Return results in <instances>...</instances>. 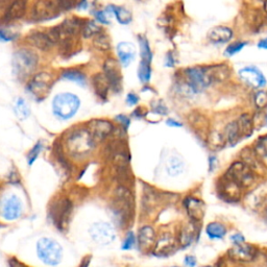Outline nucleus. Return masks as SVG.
Masks as SVG:
<instances>
[{
	"label": "nucleus",
	"mask_w": 267,
	"mask_h": 267,
	"mask_svg": "<svg viewBox=\"0 0 267 267\" xmlns=\"http://www.w3.org/2000/svg\"><path fill=\"white\" fill-rule=\"evenodd\" d=\"M36 259L45 267H57L64 260L65 251L61 242L51 236L38 237L34 245Z\"/></svg>",
	"instance_id": "nucleus-1"
},
{
	"label": "nucleus",
	"mask_w": 267,
	"mask_h": 267,
	"mask_svg": "<svg viewBox=\"0 0 267 267\" xmlns=\"http://www.w3.org/2000/svg\"><path fill=\"white\" fill-rule=\"evenodd\" d=\"M25 213V205L21 196L15 192H5L0 196V220L14 222Z\"/></svg>",
	"instance_id": "nucleus-2"
},
{
	"label": "nucleus",
	"mask_w": 267,
	"mask_h": 267,
	"mask_svg": "<svg viewBox=\"0 0 267 267\" xmlns=\"http://www.w3.org/2000/svg\"><path fill=\"white\" fill-rule=\"evenodd\" d=\"M73 203L68 199H62L53 203L48 210V219L57 231L66 233L71 220Z\"/></svg>",
	"instance_id": "nucleus-3"
},
{
	"label": "nucleus",
	"mask_w": 267,
	"mask_h": 267,
	"mask_svg": "<svg viewBox=\"0 0 267 267\" xmlns=\"http://www.w3.org/2000/svg\"><path fill=\"white\" fill-rule=\"evenodd\" d=\"M87 233L92 243L97 246H108L117 239L115 225L103 219L95 220L89 224Z\"/></svg>",
	"instance_id": "nucleus-4"
},
{
	"label": "nucleus",
	"mask_w": 267,
	"mask_h": 267,
	"mask_svg": "<svg viewBox=\"0 0 267 267\" xmlns=\"http://www.w3.org/2000/svg\"><path fill=\"white\" fill-rule=\"evenodd\" d=\"M95 141L87 128L73 131L67 138V147L73 157L83 158L90 154L95 147Z\"/></svg>",
	"instance_id": "nucleus-5"
},
{
	"label": "nucleus",
	"mask_w": 267,
	"mask_h": 267,
	"mask_svg": "<svg viewBox=\"0 0 267 267\" xmlns=\"http://www.w3.org/2000/svg\"><path fill=\"white\" fill-rule=\"evenodd\" d=\"M81 107V101L71 93L57 94L53 101V111L61 120H68L72 118Z\"/></svg>",
	"instance_id": "nucleus-6"
},
{
	"label": "nucleus",
	"mask_w": 267,
	"mask_h": 267,
	"mask_svg": "<svg viewBox=\"0 0 267 267\" xmlns=\"http://www.w3.org/2000/svg\"><path fill=\"white\" fill-rule=\"evenodd\" d=\"M186 75V84L189 88V90L192 93H201L205 89L209 87L214 78L216 77V74L211 71L210 69L205 68H189L185 71Z\"/></svg>",
	"instance_id": "nucleus-7"
},
{
	"label": "nucleus",
	"mask_w": 267,
	"mask_h": 267,
	"mask_svg": "<svg viewBox=\"0 0 267 267\" xmlns=\"http://www.w3.org/2000/svg\"><path fill=\"white\" fill-rule=\"evenodd\" d=\"M39 63L38 54L31 49L22 48L17 51L14 54L13 66L15 73L19 77H25L31 74L37 68Z\"/></svg>",
	"instance_id": "nucleus-8"
},
{
	"label": "nucleus",
	"mask_w": 267,
	"mask_h": 267,
	"mask_svg": "<svg viewBox=\"0 0 267 267\" xmlns=\"http://www.w3.org/2000/svg\"><path fill=\"white\" fill-rule=\"evenodd\" d=\"M53 83L54 78L51 73L40 72L36 74L33 77V80L28 83V92L36 97L38 101L44 100L48 93L51 92Z\"/></svg>",
	"instance_id": "nucleus-9"
},
{
	"label": "nucleus",
	"mask_w": 267,
	"mask_h": 267,
	"mask_svg": "<svg viewBox=\"0 0 267 267\" xmlns=\"http://www.w3.org/2000/svg\"><path fill=\"white\" fill-rule=\"evenodd\" d=\"M226 179L241 188L249 186L254 180V175L249 166L241 162H236L230 167L226 173Z\"/></svg>",
	"instance_id": "nucleus-10"
},
{
	"label": "nucleus",
	"mask_w": 267,
	"mask_h": 267,
	"mask_svg": "<svg viewBox=\"0 0 267 267\" xmlns=\"http://www.w3.org/2000/svg\"><path fill=\"white\" fill-rule=\"evenodd\" d=\"M87 130L97 144L104 141L106 138H107L114 132V125L112 122L107 120L95 119L91 120L87 124Z\"/></svg>",
	"instance_id": "nucleus-11"
},
{
	"label": "nucleus",
	"mask_w": 267,
	"mask_h": 267,
	"mask_svg": "<svg viewBox=\"0 0 267 267\" xmlns=\"http://www.w3.org/2000/svg\"><path fill=\"white\" fill-rule=\"evenodd\" d=\"M104 74L106 75L107 82L110 83L112 90L116 93L120 92L122 87V76L119 70V66H118V63L115 58H107L104 64Z\"/></svg>",
	"instance_id": "nucleus-12"
},
{
	"label": "nucleus",
	"mask_w": 267,
	"mask_h": 267,
	"mask_svg": "<svg viewBox=\"0 0 267 267\" xmlns=\"http://www.w3.org/2000/svg\"><path fill=\"white\" fill-rule=\"evenodd\" d=\"M58 9L56 3L48 0H38L33 8V17L37 21L51 20L58 16Z\"/></svg>",
	"instance_id": "nucleus-13"
},
{
	"label": "nucleus",
	"mask_w": 267,
	"mask_h": 267,
	"mask_svg": "<svg viewBox=\"0 0 267 267\" xmlns=\"http://www.w3.org/2000/svg\"><path fill=\"white\" fill-rule=\"evenodd\" d=\"M241 80L254 89H259L266 85V80L263 73L256 67H245L239 71Z\"/></svg>",
	"instance_id": "nucleus-14"
},
{
	"label": "nucleus",
	"mask_w": 267,
	"mask_h": 267,
	"mask_svg": "<svg viewBox=\"0 0 267 267\" xmlns=\"http://www.w3.org/2000/svg\"><path fill=\"white\" fill-rule=\"evenodd\" d=\"M256 254L257 251L255 247L244 242L235 244L234 247L229 251L230 258L237 262H250L255 259Z\"/></svg>",
	"instance_id": "nucleus-15"
},
{
	"label": "nucleus",
	"mask_w": 267,
	"mask_h": 267,
	"mask_svg": "<svg viewBox=\"0 0 267 267\" xmlns=\"http://www.w3.org/2000/svg\"><path fill=\"white\" fill-rule=\"evenodd\" d=\"M27 7V0H14L6 8L3 16L4 22L16 21L25 15Z\"/></svg>",
	"instance_id": "nucleus-16"
},
{
	"label": "nucleus",
	"mask_w": 267,
	"mask_h": 267,
	"mask_svg": "<svg viewBox=\"0 0 267 267\" xmlns=\"http://www.w3.org/2000/svg\"><path fill=\"white\" fill-rule=\"evenodd\" d=\"M184 206L188 215L191 217L193 221H200L203 219L205 215V205L202 201L189 196L184 201Z\"/></svg>",
	"instance_id": "nucleus-17"
},
{
	"label": "nucleus",
	"mask_w": 267,
	"mask_h": 267,
	"mask_svg": "<svg viewBox=\"0 0 267 267\" xmlns=\"http://www.w3.org/2000/svg\"><path fill=\"white\" fill-rule=\"evenodd\" d=\"M27 42L31 44L32 46L40 49L42 52H48L54 46V43L47 33L43 32H35L32 33L27 37Z\"/></svg>",
	"instance_id": "nucleus-18"
},
{
	"label": "nucleus",
	"mask_w": 267,
	"mask_h": 267,
	"mask_svg": "<svg viewBox=\"0 0 267 267\" xmlns=\"http://www.w3.org/2000/svg\"><path fill=\"white\" fill-rule=\"evenodd\" d=\"M156 234L152 226L144 225L138 232L137 236V247H139L140 250L142 249H150L155 243Z\"/></svg>",
	"instance_id": "nucleus-19"
},
{
	"label": "nucleus",
	"mask_w": 267,
	"mask_h": 267,
	"mask_svg": "<svg viewBox=\"0 0 267 267\" xmlns=\"http://www.w3.org/2000/svg\"><path fill=\"white\" fill-rule=\"evenodd\" d=\"M117 53L122 66L127 67L135 58L136 49L132 43L121 42L117 46Z\"/></svg>",
	"instance_id": "nucleus-20"
},
{
	"label": "nucleus",
	"mask_w": 267,
	"mask_h": 267,
	"mask_svg": "<svg viewBox=\"0 0 267 267\" xmlns=\"http://www.w3.org/2000/svg\"><path fill=\"white\" fill-rule=\"evenodd\" d=\"M233 37L232 29L225 26L214 27L209 34V40L215 44H224L229 42Z\"/></svg>",
	"instance_id": "nucleus-21"
},
{
	"label": "nucleus",
	"mask_w": 267,
	"mask_h": 267,
	"mask_svg": "<svg viewBox=\"0 0 267 267\" xmlns=\"http://www.w3.org/2000/svg\"><path fill=\"white\" fill-rule=\"evenodd\" d=\"M175 247L174 240L171 236H163L157 242L156 249L154 250V255L157 257H166L170 255Z\"/></svg>",
	"instance_id": "nucleus-22"
},
{
	"label": "nucleus",
	"mask_w": 267,
	"mask_h": 267,
	"mask_svg": "<svg viewBox=\"0 0 267 267\" xmlns=\"http://www.w3.org/2000/svg\"><path fill=\"white\" fill-rule=\"evenodd\" d=\"M93 87L95 93L100 96L102 100H107V93L110 91V83L107 82V77L104 73H97L93 76Z\"/></svg>",
	"instance_id": "nucleus-23"
},
{
	"label": "nucleus",
	"mask_w": 267,
	"mask_h": 267,
	"mask_svg": "<svg viewBox=\"0 0 267 267\" xmlns=\"http://www.w3.org/2000/svg\"><path fill=\"white\" fill-rule=\"evenodd\" d=\"M62 78L65 81L73 82L82 87L87 85V76L80 70H75V69H68L62 72Z\"/></svg>",
	"instance_id": "nucleus-24"
},
{
	"label": "nucleus",
	"mask_w": 267,
	"mask_h": 267,
	"mask_svg": "<svg viewBox=\"0 0 267 267\" xmlns=\"http://www.w3.org/2000/svg\"><path fill=\"white\" fill-rule=\"evenodd\" d=\"M224 138L231 145H236L241 139H243L237 121H234L226 126Z\"/></svg>",
	"instance_id": "nucleus-25"
},
{
	"label": "nucleus",
	"mask_w": 267,
	"mask_h": 267,
	"mask_svg": "<svg viewBox=\"0 0 267 267\" xmlns=\"http://www.w3.org/2000/svg\"><path fill=\"white\" fill-rule=\"evenodd\" d=\"M166 171L170 176H177L184 171V162L177 157H171L167 162Z\"/></svg>",
	"instance_id": "nucleus-26"
},
{
	"label": "nucleus",
	"mask_w": 267,
	"mask_h": 267,
	"mask_svg": "<svg viewBox=\"0 0 267 267\" xmlns=\"http://www.w3.org/2000/svg\"><path fill=\"white\" fill-rule=\"evenodd\" d=\"M206 232L212 239H221L226 234V229L219 222H211L208 224Z\"/></svg>",
	"instance_id": "nucleus-27"
},
{
	"label": "nucleus",
	"mask_w": 267,
	"mask_h": 267,
	"mask_svg": "<svg viewBox=\"0 0 267 267\" xmlns=\"http://www.w3.org/2000/svg\"><path fill=\"white\" fill-rule=\"evenodd\" d=\"M108 8L112 9L113 14L115 15L116 19L118 20V22L121 24H128L132 21V14L131 12L126 9L123 6H108Z\"/></svg>",
	"instance_id": "nucleus-28"
},
{
	"label": "nucleus",
	"mask_w": 267,
	"mask_h": 267,
	"mask_svg": "<svg viewBox=\"0 0 267 267\" xmlns=\"http://www.w3.org/2000/svg\"><path fill=\"white\" fill-rule=\"evenodd\" d=\"M93 45L96 49H98L100 52H107L111 49V40L110 37H108L107 34L105 33H100L98 35H96L94 37L93 40Z\"/></svg>",
	"instance_id": "nucleus-29"
},
{
	"label": "nucleus",
	"mask_w": 267,
	"mask_h": 267,
	"mask_svg": "<svg viewBox=\"0 0 267 267\" xmlns=\"http://www.w3.org/2000/svg\"><path fill=\"white\" fill-rule=\"evenodd\" d=\"M194 235H195V231H194L193 224L185 225L180 234V243L182 244V246L183 247L189 246L193 241Z\"/></svg>",
	"instance_id": "nucleus-30"
},
{
	"label": "nucleus",
	"mask_w": 267,
	"mask_h": 267,
	"mask_svg": "<svg viewBox=\"0 0 267 267\" xmlns=\"http://www.w3.org/2000/svg\"><path fill=\"white\" fill-rule=\"evenodd\" d=\"M14 111L16 116L20 120H25L26 118L31 115V108H29L27 103L23 98H18V101L14 107Z\"/></svg>",
	"instance_id": "nucleus-31"
},
{
	"label": "nucleus",
	"mask_w": 267,
	"mask_h": 267,
	"mask_svg": "<svg viewBox=\"0 0 267 267\" xmlns=\"http://www.w3.org/2000/svg\"><path fill=\"white\" fill-rule=\"evenodd\" d=\"M139 44H140V53H141V61L147 62V63H152L153 60V53L150 46V43H148L147 39L144 37H139Z\"/></svg>",
	"instance_id": "nucleus-32"
},
{
	"label": "nucleus",
	"mask_w": 267,
	"mask_h": 267,
	"mask_svg": "<svg viewBox=\"0 0 267 267\" xmlns=\"http://www.w3.org/2000/svg\"><path fill=\"white\" fill-rule=\"evenodd\" d=\"M137 246V236L133 231H128L121 242L120 250L123 252L133 251Z\"/></svg>",
	"instance_id": "nucleus-33"
},
{
	"label": "nucleus",
	"mask_w": 267,
	"mask_h": 267,
	"mask_svg": "<svg viewBox=\"0 0 267 267\" xmlns=\"http://www.w3.org/2000/svg\"><path fill=\"white\" fill-rule=\"evenodd\" d=\"M100 33H102V29L94 21L88 20V21H86L84 23V26H83V29H82V34H83L84 38H86V39L92 38V37H95L96 35H98Z\"/></svg>",
	"instance_id": "nucleus-34"
},
{
	"label": "nucleus",
	"mask_w": 267,
	"mask_h": 267,
	"mask_svg": "<svg viewBox=\"0 0 267 267\" xmlns=\"http://www.w3.org/2000/svg\"><path fill=\"white\" fill-rule=\"evenodd\" d=\"M138 76H139V80L144 84L150 82L152 76L151 63H147L144 61L140 62L139 68H138Z\"/></svg>",
	"instance_id": "nucleus-35"
},
{
	"label": "nucleus",
	"mask_w": 267,
	"mask_h": 267,
	"mask_svg": "<svg viewBox=\"0 0 267 267\" xmlns=\"http://www.w3.org/2000/svg\"><path fill=\"white\" fill-rule=\"evenodd\" d=\"M43 150V144L41 141H39L35 144V146L32 148L31 151H29V153L27 154V157H26V161H27V165L28 166H32L36 160L39 158V156H40L41 152Z\"/></svg>",
	"instance_id": "nucleus-36"
},
{
	"label": "nucleus",
	"mask_w": 267,
	"mask_h": 267,
	"mask_svg": "<svg viewBox=\"0 0 267 267\" xmlns=\"http://www.w3.org/2000/svg\"><path fill=\"white\" fill-rule=\"evenodd\" d=\"M245 45H246L245 42H236L234 44H231L230 46H227V48L225 49L224 54L227 55V56L235 55L236 53H238L239 52H241Z\"/></svg>",
	"instance_id": "nucleus-37"
},
{
	"label": "nucleus",
	"mask_w": 267,
	"mask_h": 267,
	"mask_svg": "<svg viewBox=\"0 0 267 267\" xmlns=\"http://www.w3.org/2000/svg\"><path fill=\"white\" fill-rule=\"evenodd\" d=\"M255 104L256 106L262 108L267 106V93L264 91H260L255 96Z\"/></svg>",
	"instance_id": "nucleus-38"
},
{
	"label": "nucleus",
	"mask_w": 267,
	"mask_h": 267,
	"mask_svg": "<svg viewBox=\"0 0 267 267\" xmlns=\"http://www.w3.org/2000/svg\"><path fill=\"white\" fill-rule=\"evenodd\" d=\"M17 37H18V34L9 33L8 29H5V28L0 29V41H4V42L13 41Z\"/></svg>",
	"instance_id": "nucleus-39"
},
{
	"label": "nucleus",
	"mask_w": 267,
	"mask_h": 267,
	"mask_svg": "<svg viewBox=\"0 0 267 267\" xmlns=\"http://www.w3.org/2000/svg\"><path fill=\"white\" fill-rule=\"evenodd\" d=\"M56 5L60 11H69L74 6L73 0H57Z\"/></svg>",
	"instance_id": "nucleus-40"
},
{
	"label": "nucleus",
	"mask_w": 267,
	"mask_h": 267,
	"mask_svg": "<svg viewBox=\"0 0 267 267\" xmlns=\"http://www.w3.org/2000/svg\"><path fill=\"white\" fill-rule=\"evenodd\" d=\"M116 121L122 125L123 131H124V132H126V131H127V128H128V126L131 125V119H130V118H128L127 116L123 115V114L116 116Z\"/></svg>",
	"instance_id": "nucleus-41"
},
{
	"label": "nucleus",
	"mask_w": 267,
	"mask_h": 267,
	"mask_svg": "<svg viewBox=\"0 0 267 267\" xmlns=\"http://www.w3.org/2000/svg\"><path fill=\"white\" fill-rule=\"evenodd\" d=\"M7 266L8 267H31L24 262H22L20 259L16 258V257H11L7 259Z\"/></svg>",
	"instance_id": "nucleus-42"
},
{
	"label": "nucleus",
	"mask_w": 267,
	"mask_h": 267,
	"mask_svg": "<svg viewBox=\"0 0 267 267\" xmlns=\"http://www.w3.org/2000/svg\"><path fill=\"white\" fill-rule=\"evenodd\" d=\"M94 16L96 18V20L100 21L103 24H108V23H110V21H108V19L107 18V13H105L104 11L95 12Z\"/></svg>",
	"instance_id": "nucleus-43"
},
{
	"label": "nucleus",
	"mask_w": 267,
	"mask_h": 267,
	"mask_svg": "<svg viewBox=\"0 0 267 267\" xmlns=\"http://www.w3.org/2000/svg\"><path fill=\"white\" fill-rule=\"evenodd\" d=\"M154 111H155V113L161 114V115H166L168 112L167 107H165V105L162 102H159V104L154 106Z\"/></svg>",
	"instance_id": "nucleus-44"
},
{
	"label": "nucleus",
	"mask_w": 267,
	"mask_h": 267,
	"mask_svg": "<svg viewBox=\"0 0 267 267\" xmlns=\"http://www.w3.org/2000/svg\"><path fill=\"white\" fill-rule=\"evenodd\" d=\"M139 103V97H138L135 93H130L126 96V104L128 106H136Z\"/></svg>",
	"instance_id": "nucleus-45"
},
{
	"label": "nucleus",
	"mask_w": 267,
	"mask_h": 267,
	"mask_svg": "<svg viewBox=\"0 0 267 267\" xmlns=\"http://www.w3.org/2000/svg\"><path fill=\"white\" fill-rule=\"evenodd\" d=\"M185 264L189 267H194L196 265V259L193 256H186Z\"/></svg>",
	"instance_id": "nucleus-46"
},
{
	"label": "nucleus",
	"mask_w": 267,
	"mask_h": 267,
	"mask_svg": "<svg viewBox=\"0 0 267 267\" xmlns=\"http://www.w3.org/2000/svg\"><path fill=\"white\" fill-rule=\"evenodd\" d=\"M231 239L235 244H240L244 242V237L241 234H235L234 236H232Z\"/></svg>",
	"instance_id": "nucleus-47"
},
{
	"label": "nucleus",
	"mask_w": 267,
	"mask_h": 267,
	"mask_svg": "<svg viewBox=\"0 0 267 267\" xmlns=\"http://www.w3.org/2000/svg\"><path fill=\"white\" fill-rule=\"evenodd\" d=\"M91 260H92L91 256H86L85 258L82 260L81 264L78 265V267H89L91 264Z\"/></svg>",
	"instance_id": "nucleus-48"
},
{
	"label": "nucleus",
	"mask_w": 267,
	"mask_h": 267,
	"mask_svg": "<svg viewBox=\"0 0 267 267\" xmlns=\"http://www.w3.org/2000/svg\"><path fill=\"white\" fill-rule=\"evenodd\" d=\"M166 124L169 125V126H172V127H182L183 126L182 123H180L179 121H176L174 119H168L166 121Z\"/></svg>",
	"instance_id": "nucleus-49"
},
{
	"label": "nucleus",
	"mask_w": 267,
	"mask_h": 267,
	"mask_svg": "<svg viewBox=\"0 0 267 267\" xmlns=\"http://www.w3.org/2000/svg\"><path fill=\"white\" fill-rule=\"evenodd\" d=\"M88 5H89V4H88L87 0H82V1L77 4V8H78V9H81V11H82V9L88 8Z\"/></svg>",
	"instance_id": "nucleus-50"
},
{
	"label": "nucleus",
	"mask_w": 267,
	"mask_h": 267,
	"mask_svg": "<svg viewBox=\"0 0 267 267\" xmlns=\"http://www.w3.org/2000/svg\"><path fill=\"white\" fill-rule=\"evenodd\" d=\"M258 47L262 48V49H267V38L263 39L259 43H258Z\"/></svg>",
	"instance_id": "nucleus-51"
},
{
	"label": "nucleus",
	"mask_w": 267,
	"mask_h": 267,
	"mask_svg": "<svg viewBox=\"0 0 267 267\" xmlns=\"http://www.w3.org/2000/svg\"><path fill=\"white\" fill-rule=\"evenodd\" d=\"M209 162H210V170L212 171L213 168H214V163L216 162V158L215 157H210Z\"/></svg>",
	"instance_id": "nucleus-52"
},
{
	"label": "nucleus",
	"mask_w": 267,
	"mask_h": 267,
	"mask_svg": "<svg viewBox=\"0 0 267 267\" xmlns=\"http://www.w3.org/2000/svg\"><path fill=\"white\" fill-rule=\"evenodd\" d=\"M266 5H265V8H266V11H267V1H266V3H265Z\"/></svg>",
	"instance_id": "nucleus-53"
},
{
	"label": "nucleus",
	"mask_w": 267,
	"mask_h": 267,
	"mask_svg": "<svg viewBox=\"0 0 267 267\" xmlns=\"http://www.w3.org/2000/svg\"><path fill=\"white\" fill-rule=\"evenodd\" d=\"M203 267H210V266H203Z\"/></svg>",
	"instance_id": "nucleus-54"
},
{
	"label": "nucleus",
	"mask_w": 267,
	"mask_h": 267,
	"mask_svg": "<svg viewBox=\"0 0 267 267\" xmlns=\"http://www.w3.org/2000/svg\"><path fill=\"white\" fill-rule=\"evenodd\" d=\"M173 267H177V266H173Z\"/></svg>",
	"instance_id": "nucleus-55"
}]
</instances>
